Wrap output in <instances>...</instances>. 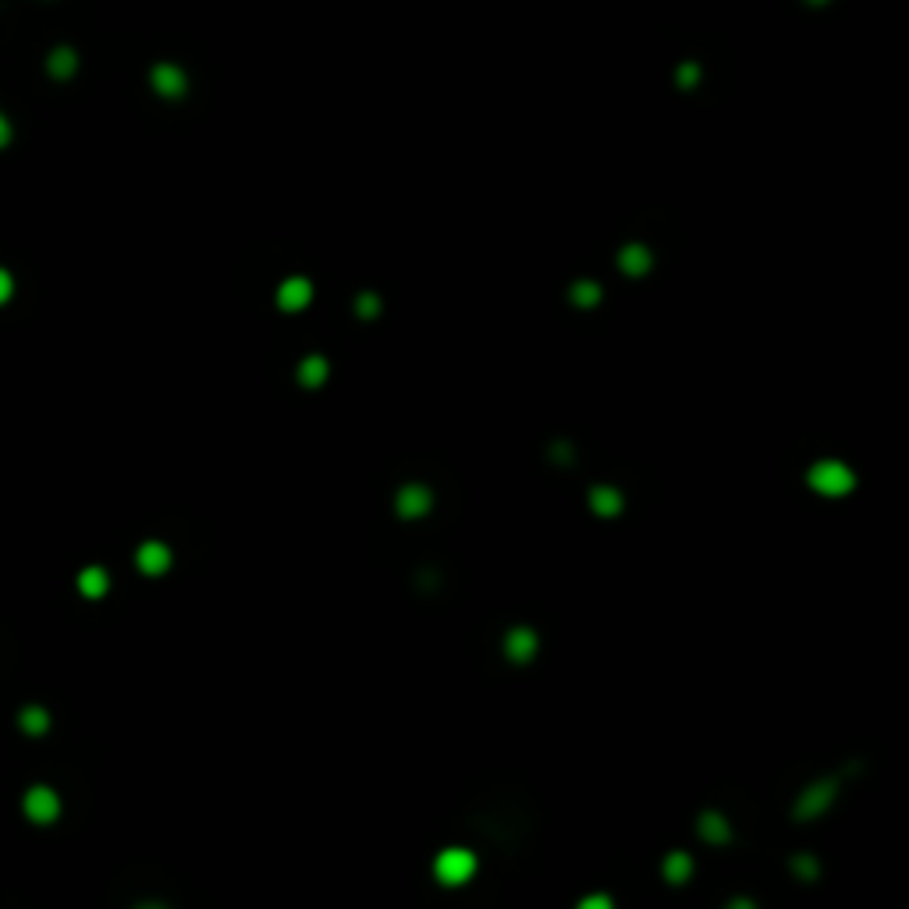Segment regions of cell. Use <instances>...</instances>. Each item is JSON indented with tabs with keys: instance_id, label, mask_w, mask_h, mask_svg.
I'll use <instances>...</instances> for the list:
<instances>
[{
	"instance_id": "7c38bea8",
	"label": "cell",
	"mask_w": 909,
	"mask_h": 909,
	"mask_svg": "<svg viewBox=\"0 0 909 909\" xmlns=\"http://www.w3.org/2000/svg\"><path fill=\"white\" fill-rule=\"evenodd\" d=\"M590 508L597 512V515H605V519H611V515H618L621 508H625V498H621V491H614V487H594L590 491Z\"/></svg>"
},
{
	"instance_id": "52a82bcc",
	"label": "cell",
	"mask_w": 909,
	"mask_h": 909,
	"mask_svg": "<svg viewBox=\"0 0 909 909\" xmlns=\"http://www.w3.org/2000/svg\"><path fill=\"white\" fill-rule=\"evenodd\" d=\"M171 548L164 544V540H146V544H139V551H135V565H139V572L142 576H164L167 569H171Z\"/></svg>"
},
{
	"instance_id": "2e32d148",
	"label": "cell",
	"mask_w": 909,
	"mask_h": 909,
	"mask_svg": "<svg viewBox=\"0 0 909 909\" xmlns=\"http://www.w3.org/2000/svg\"><path fill=\"white\" fill-rule=\"evenodd\" d=\"M650 264H653V256H650L643 246H625L621 256H618V267H621L625 274H646Z\"/></svg>"
},
{
	"instance_id": "6da1fadb",
	"label": "cell",
	"mask_w": 909,
	"mask_h": 909,
	"mask_svg": "<svg viewBox=\"0 0 909 909\" xmlns=\"http://www.w3.org/2000/svg\"><path fill=\"white\" fill-rule=\"evenodd\" d=\"M807 483L814 494L821 498H846L853 487H856V473L839 462V459H824V462H814L810 473H807Z\"/></svg>"
},
{
	"instance_id": "d4e9b609",
	"label": "cell",
	"mask_w": 909,
	"mask_h": 909,
	"mask_svg": "<svg viewBox=\"0 0 909 909\" xmlns=\"http://www.w3.org/2000/svg\"><path fill=\"white\" fill-rule=\"evenodd\" d=\"M135 909H167V906H164V903H139Z\"/></svg>"
},
{
	"instance_id": "3957f363",
	"label": "cell",
	"mask_w": 909,
	"mask_h": 909,
	"mask_svg": "<svg viewBox=\"0 0 909 909\" xmlns=\"http://www.w3.org/2000/svg\"><path fill=\"white\" fill-rule=\"evenodd\" d=\"M835 796H839V782H835V778L810 782V785L799 792V799H796V821H814V817H821V814L835 803Z\"/></svg>"
},
{
	"instance_id": "277c9868",
	"label": "cell",
	"mask_w": 909,
	"mask_h": 909,
	"mask_svg": "<svg viewBox=\"0 0 909 909\" xmlns=\"http://www.w3.org/2000/svg\"><path fill=\"white\" fill-rule=\"evenodd\" d=\"M21 810L32 824H53L61 817V796L50 785H32L21 799Z\"/></svg>"
},
{
	"instance_id": "44dd1931",
	"label": "cell",
	"mask_w": 909,
	"mask_h": 909,
	"mask_svg": "<svg viewBox=\"0 0 909 909\" xmlns=\"http://www.w3.org/2000/svg\"><path fill=\"white\" fill-rule=\"evenodd\" d=\"M11 296H14V278H11V274L0 267V305L7 303Z\"/></svg>"
},
{
	"instance_id": "d6986e66",
	"label": "cell",
	"mask_w": 909,
	"mask_h": 909,
	"mask_svg": "<svg viewBox=\"0 0 909 909\" xmlns=\"http://www.w3.org/2000/svg\"><path fill=\"white\" fill-rule=\"evenodd\" d=\"M792 874H799V878L814 881L821 871H817V860H814V856H796V860H792Z\"/></svg>"
},
{
	"instance_id": "7a4b0ae2",
	"label": "cell",
	"mask_w": 909,
	"mask_h": 909,
	"mask_svg": "<svg viewBox=\"0 0 909 909\" xmlns=\"http://www.w3.org/2000/svg\"><path fill=\"white\" fill-rule=\"evenodd\" d=\"M473 874H476V856L469 849H462V846H448L434 860V878L444 889H462Z\"/></svg>"
},
{
	"instance_id": "ba28073f",
	"label": "cell",
	"mask_w": 909,
	"mask_h": 909,
	"mask_svg": "<svg viewBox=\"0 0 909 909\" xmlns=\"http://www.w3.org/2000/svg\"><path fill=\"white\" fill-rule=\"evenodd\" d=\"M150 85L160 93V96H167V100H178V96H185V89H189V78H185V71L178 68V64H157L153 71H150Z\"/></svg>"
},
{
	"instance_id": "ffe728a7",
	"label": "cell",
	"mask_w": 909,
	"mask_h": 909,
	"mask_svg": "<svg viewBox=\"0 0 909 909\" xmlns=\"http://www.w3.org/2000/svg\"><path fill=\"white\" fill-rule=\"evenodd\" d=\"M576 909H614V903H611V896H605V892H590V896L580 899Z\"/></svg>"
},
{
	"instance_id": "484cf974",
	"label": "cell",
	"mask_w": 909,
	"mask_h": 909,
	"mask_svg": "<svg viewBox=\"0 0 909 909\" xmlns=\"http://www.w3.org/2000/svg\"><path fill=\"white\" fill-rule=\"evenodd\" d=\"M810 4H824V0H810Z\"/></svg>"
},
{
	"instance_id": "7402d4cb",
	"label": "cell",
	"mask_w": 909,
	"mask_h": 909,
	"mask_svg": "<svg viewBox=\"0 0 909 909\" xmlns=\"http://www.w3.org/2000/svg\"><path fill=\"white\" fill-rule=\"evenodd\" d=\"M11 139H14V128H11V121H7L4 114H0V150H4V146H7Z\"/></svg>"
},
{
	"instance_id": "8992f818",
	"label": "cell",
	"mask_w": 909,
	"mask_h": 909,
	"mask_svg": "<svg viewBox=\"0 0 909 909\" xmlns=\"http://www.w3.org/2000/svg\"><path fill=\"white\" fill-rule=\"evenodd\" d=\"M540 650V636L530 629V625H515L505 632V657L515 661V664H530Z\"/></svg>"
},
{
	"instance_id": "e0dca14e",
	"label": "cell",
	"mask_w": 909,
	"mask_h": 909,
	"mask_svg": "<svg viewBox=\"0 0 909 909\" xmlns=\"http://www.w3.org/2000/svg\"><path fill=\"white\" fill-rule=\"evenodd\" d=\"M327 373H330V366H327L323 355H305L303 366H299V384L303 387H320L327 380Z\"/></svg>"
},
{
	"instance_id": "4fadbf2b",
	"label": "cell",
	"mask_w": 909,
	"mask_h": 909,
	"mask_svg": "<svg viewBox=\"0 0 909 909\" xmlns=\"http://www.w3.org/2000/svg\"><path fill=\"white\" fill-rule=\"evenodd\" d=\"M75 68H78V53H75L71 46H53V50H50V57H46V71H50L53 78H71V75H75Z\"/></svg>"
},
{
	"instance_id": "9c48e42d",
	"label": "cell",
	"mask_w": 909,
	"mask_h": 909,
	"mask_svg": "<svg viewBox=\"0 0 909 909\" xmlns=\"http://www.w3.org/2000/svg\"><path fill=\"white\" fill-rule=\"evenodd\" d=\"M312 303V285L305 281V278H288V281H281V288H278V305L285 309V312H299L305 305Z\"/></svg>"
},
{
	"instance_id": "cb8c5ba5",
	"label": "cell",
	"mask_w": 909,
	"mask_h": 909,
	"mask_svg": "<svg viewBox=\"0 0 909 909\" xmlns=\"http://www.w3.org/2000/svg\"><path fill=\"white\" fill-rule=\"evenodd\" d=\"M725 909H757V903H753V899H746V896H735V899H732Z\"/></svg>"
},
{
	"instance_id": "9a60e30c",
	"label": "cell",
	"mask_w": 909,
	"mask_h": 909,
	"mask_svg": "<svg viewBox=\"0 0 909 909\" xmlns=\"http://www.w3.org/2000/svg\"><path fill=\"white\" fill-rule=\"evenodd\" d=\"M18 728H21L25 735H43V732L50 728V710H43V707H36V703L21 707V710H18Z\"/></svg>"
},
{
	"instance_id": "603a6c76",
	"label": "cell",
	"mask_w": 909,
	"mask_h": 909,
	"mask_svg": "<svg viewBox=\"0 0 909 909\" xmlns=\"http://www.w3.org/2000/svg\"><path fill=\"white\" fill-rule=\"evenodd\" d=\"M359 312H362V316H377V299H373V296H362V299H359Z\"/></svg>"
},
{
	"instance_id": "ac0fdd59",
	"label": "cell",
	"mask_w": 909,
	"mask_h": 909,
	"mask_svg": "<svg viewBox=\"0 0 909 909\" xmlns=\"http://www.w3.org/2000/svg\"><path fill=\"white\" fill-rule=\"evenodd\" d=\"M572 299L580 305H594V303H601V288L590 285V281H580V285L572 288Z\"/></svg>"
},
{
	"instance_id": "8fae6325",
	"label": "cell",
	"mask_w": 909,
	"mask_h": 909,
	"mask_svg": "<svg viewBox=\"0 0 909 909\" xmlns=\"http://www.w3.org/2000/svg\"><path fill=\"white\" fill-rule=\"evenodd\" d=\"M700 835H703L707 842H714V846H725V842L732 839V828H728V821H725L721 810H703V814H700Z\"/></svg>"
},
{
	"instance_id": "30bf717a",
	"label": "cell",
	"mask_w": 909,
	"mask_h": 909,
	"mask_svg": "<svg viewBox=\"0 0 909 909\" xmlns=\"http://www.w3.org/2000/svg\"><path fill=\"white\" fill-rule=\"evenodd\" d=\"M78 594L82 597H89V601H100L107 590H110V576H107V569H100V565H85L82 572H78Z\"/></svg>"
},
{
	"instance_id": "5bb4252c",
	"label": "cell",
	"mask_w": 909,
	"mask_h": 909,
	"mask_svg": "<svg viewBox=\"0 0 909 909\" xmlns=\"http://www.w3.org/2000/svg\"><path fill=\"white\" fill-rule=\"evenodd\" d=\"M661 874H664V881H668V885H682V881H689V874H693V856H689V853H668V856H664Z\"/></svg>"
},
{
	"instance_id": "5b68a950",
	"label": "cell",
	"mask_w": 909,
	"mask_h": 909,
	"mask_svg": "<svg viewBox=\"0 0 909 909\" xmlns=\"http://www.w3.org/2000/svg\"><path fill=\"white\" fill-rule=\"evenodd\" d=\"M434 508V491L426 483H405L394 494V512L402 519H423Z\"/></svg>"
}]
</instances>
